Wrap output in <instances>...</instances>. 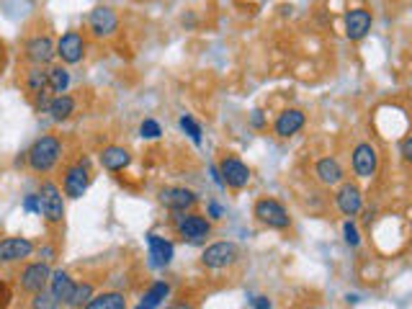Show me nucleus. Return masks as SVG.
<instances>
[{"label":"nucleus","instance_id":"nucleus-1","mask_svg":"<svg viewBox=\"0 0 412 309\" xmlns=\"http://www.w3.org/2000/svg\"><path fill=\"white\" fill-rule=\"evenodd\" d=\"M62 154V142L54 135H44L31 145V150L26 152L28 168L34 173H49V170L57 165Z\"/></svg>","mask_w":412,"mask_h":309},{"label":"nucleus","instance_id":"nucleus-2","mask_svg":"<svg viewBox=\"0 0 412 309\" xmlns=\"http://www.w3.org/2000/svg\"><path fill=\"white\" fill-rule=\"evenodd\" d=\"M173 224H176V232L181 240L191 242V245H199L206 237L211 235V222L199 211H173Z\"/></svg>","mask_w":412,"mask_h":309},{"label":"nucleus","instance_id":"nucleus-3","mask_svg":"<svg viewBox=\"0 0 412 309\" xmlns=\"http://www.w3.org/2000/svg\"><path fill=\"white\" fill-rule=\"evenodd\" d=\"M39 214L47 219L49 224H60L65 219V196H62V189L57 183L44 181L39 189Z\"/></svg>","mask_w":412,"mask_h":309},{"label":"nucleus","instance_id":"nucleus-4","mask_svg":"<svg viewBox=\"0 0 412 309\" xmlns=\"http://www.w3.org/2000/svg\"><path fill=\"white\" fill-rule=\"evenodd\" d=\"M88 186H90L88 160L73 162V165L65 170V181H62V191H65V196H70V199H80V196H85Z\"/></svg>","mask_w":412,"mask_h":309},{"label":"nucleus","instance_id":"nucleus-5","mask_svg":"<svg viewBox=\"0 0 412 309\" xmlns=\"http://www.w3.org/2000/svg\"><path fill=\"white\" fill-rule=\"evenodd\" d=\"M237 258H240V250H237L235 242H214V245H209V248L204 250L201 263L211 271H222L235 266Z\"/></svg>","mask_w":412,"mask_h":309},{"label":"nucleus","instance_id":"nucleus-6","mask_svg":"<svg viewBox=\"0 0 412 309\" xmlns=\"http://www.w3.org/2000/svg\"><path fill=\"white\" fill-rule=\"evenodd\" d=\"M255 216L258 222L270 229H286L291 224L289 211H286L284 204L276 201V199H260V201L255 204Z\"/></svg>","mask_w":412,"mask_h":309},{"label":"nucleus","instance_id":"nucleus-7","mask_svg":"<svg viewBox=\"0 0 412 309\" xmlns=\"http://www.w3.org/2000/svg\"><path fill=\"white\" fill-rule=\"evenodd\" d=\"M49 278H52V271H49V263H47V261L28 263L26 268L21 271V276H19L21 289L26 291V294H31V296L47 289Z\"/></svg>","mask_w":412,"mask_h":309},{"label":"nucleus","instance_id":"nucleus-8","mask_svg":"<svg viewBox=\"0 0 412 309\" xmlns=\"http://www.w3.org/2000/svg\"><path fill=\"white\" fill-rule=\"evenodd\" d=\"M376 168H379L376 147L369 145V142L356 145V150H353V170H356V175L364 178V181H369V178L376 175Z\"/></svg>","mask_w":412,"mask_h":309},{"label":"nucleus","instance_id":"nucleus-9","mask_svg":"<svg viewBox=\"0 0 412 309\" xmlns=\"http://www.w3.org/2000/svg\"><path fill=\"white\" fill-rule=\"evenodd\" d=\"M23 52H26V60L31 62V65L44 68V65H49V62L54 60V54H57V44H54L47 34L44 36L39 34V36H31V39L26 41Z\"/></svg>","mask_w":412,"mask_h":309},{"label":"nucleus","instance_id":"nucleus-10","mask_svg":"<svg viewBox=\"0 0 412 309\" xmlns=\"http://www.w3.org/2000/svg\"><path fill=\"white\" fill-rule=\"evenodd\" d=\"M160 204L168 206L170 211H189L199 204V196L191 189H183V186H168V189L160 191Z\"/></svg>","mask_w":412,"mask_h":309},{"label":"nucleus","instance_id":"nucleus-11","mask_svg":"<svg viewBox=\"0 0 412 309\" xmlns=\"http://www.w3.org/2000/svg\"><path fill=\"white\" fill-rule=\"evenodd\" d=\"M219 173H222L224 186H230V189H245L250 183V168L237 157H224L219 162Z\"/></svg>","mask_w":412,"mask_h":309},{"label":"nucleus","instance_id":"nucleus-12","mask_svg":"<svg viewBox=\"0 0 412 309\" xmlns=\"http://www.w3.org/2000/svg\"><path fill=\"white\" fill-rule=\"evenodd\" d=\"M85 54V39H83L80 31H68L62 34L57 41V57H60L65 65H78Z\"/></svg>","mask_w":412,"mask_h":309},{"label":"nucleus","instance_id":"nucleus-13","mask_svg":"<svg viewBox=\"0 0 412 309\" xmlns=\"http://www.w3.org/2000/svg\"><path fill=\"white\" fill-rule=\"evenodd\" d=\"M34 242L28 237H3L0 240V263H19L31 258Z\"/></svg>","mask_w":412,"mask_h":309},{"label":"nucleus","instance_id":"nucleus-14","mask_svg":"<svg viewBox=\"0 0 412 309\" xmlns=\"http://www.w3.org/2000/svg\"><path fill=\"white\" fill-rule=\"evenodd\" d=\"M88 28L93 31V36L103 39V36H111L116 34V28H119V16L106 6H98L90 11L88 16Z\"/></svg>","mask_w":412,"mask_h":309},{"label":"nucleus","instance_id":"nucleus-15","mask_svg":"<svg viewBox=\"0 0 412 309\" xmlns=\"http://www.w3.org/2000/svg\"><path fill=\"white\" fill-rule=\"evenodd\" d=\"M23 85H26V90L31 95H34L36 101H39V106L49 108L47 103V90H49V70L39 68V65H34L31 70H26V78H23Z\"/></svg>","mask_w":412,"mask_h":309},{"label":"nucleus","instance_id":"nucleus-16","mask_svg":"<svg viewBox=\"0 0 412 309\" xmlns=\"http://www.w3.org/2000/svg\"><path fill=\"white\" fill-rule=\"evenodd\" d=\"M335 204H338L340 214L356 216L361 211V206H364V194H361V189L356 183H343L338 189V194H335Z\"/></svg>","mask_w":412,"mask_h":309},{"label":"nucleus","instance_id":"nucleus-17","mask_svg":"<svg viewBox=\"0 0 412 309\" xmlns=\"http://www.w3.org/2000/svg\"><path fill=\"white\" fill-rule=\"evenodd\" d=\"M371 31V14L366 8H353L345 14V36L351 41L364 39Z\"/></svg>","mask_w":412,"mask_h":309},{"label":"nucleus","instance_id":"nucleus-18","mask_svg":"<svg viewBox=\"0 0 412 309\" xmlns=\"http://www.w3.org/2000/svg\"><path fill=\"white\" fill-rule=\"evenodd\" d=\"M147 245H149V258H152V266H157V268L170 266L173 253H176V250H173V242H168L165 237L155 235V232H149Z\"/></svg>","mask_w":412,"mask_h":309},{"label":"nucleus","instance_id":"nucleus-19","mask_svg":"<svg viewBox=\"0 0 412 309\" xmlns=\"http://www.w3.org/2000/svg\"><path fill=\"white\" fill-rule=\"evenodd\" d=\"M305 114L299 111V108H286V111H281L276 119V124H273V129H276L278 137H294L299 132V129L305 127Z\"/></svg>","mask_w":412,"mask_h":309},{"label":"nucleus","instance_id":"nucleus-20","mask_svg":"<svg viewBox=\"0 0 412 309\" xmlns=\"http://www.w3.org/2000/svg\"><path fill=\"white\" fill-rule=\"evenodd\" d=\"M75 286H78V283L70 278L68 271H54L52 278H49V291L57 296V302H60V304H68L70 302V296H73Z\"/></svg>","mask_w":412,"mask_h":309},{"label":"nucleus","instance_id":"nucleus-21","mask_svg":"<svg viewBox=\"0 0 412 309\" xmlns=\"http://www.w3.org/2000/svg\"><path fill=\"white\" fill-rule=\"evenodd\" d=\"M315 175H317V181L324 183V186H335V183L343 181V168H340V162L335 157H322V160L315 165Z\"/></svg>","mask_w":412,"mask_h":309},{"label":"nucleus","instance_id":"nucleus-22","mask_svg":"<svg viewBox=\"0 0 412 309\" xmlns=\"http://www.w3.org/2000/svg\"><path fill=\"white\" fill-rule=\"evenodd\" d=\"M129 162H132V154H129V150L116 147V145H111V147H106L101 152V165L106 170H111V173H119V170H124Z\"/></svg>","mask_w":412,"mask_h":309},{"label":"nucleus","instance_id":"nucleus-23","mask_svg":"<svg viewBox=\"0 0 412 309\" xmlns=\"http://www.w3.org/2000/svg\"><path fill=\"white\" fill-rule=\"evenodd\" d=\"M83 309H127V296L122 291H103V294H93L88 304Z\"/></svg>","mask_w":412,"mask_h":309},{"label":"nucleus","instance_id":"nucleus-24","mask_svg":"<svg viewBox=\"0 0 412 309\" xmlns=\"http://www.w3.org/2000/svg\"><path fill=\"white\" fill-rule=\"evenodd\" d=\"M75 98L73 95H68V93H60V95H54L52 101H49V114H52V119L54 121H65V119H70V116L75 114Z\"/></svg>","mask_w":412,"mask_h":309},{"label":"nucleus","instance_id":"nucleus-25","mask_svg":"<svg viewBox=\"0 0 412 309\" xmlns=\"http://www.w3.org/2000/svg\"><path fill=\"white\" fill-rule=\"evenodd\" d=\"M168 294H170V286L165 281H155L152 286H149L147 291H144V296H142V304H147V307H160L165 299H168Z\"/></svg>","mask_w":412,"mask_h":309},{"label":"nucleus","instance_id":"nucleus-26","mask_svg":"<svg viewBox=\"0 0 412 309\" xmlns=\"http://www.w3.org/2000/svg\"><path fill=\"white\" fill-rule=\"evenodd\" d=\"M70 85V73L68 68H62V65H54V68H49V90L52 93H65Z\"/></svg>","mask_w":412,"mask_h":309},{"label":"nucleus","instance_id":"nucleus-27","mask_svg":"<svg viewBox=\"0 0 412 309\" xmlns=\"http://www.w3.org/2000/svg\"><path fill=\"white\" fill-rule=\"evenodd\" d=\"M93 299V283H88V281H83V283H78L75 286V291H73V296H70V302L65 304V307H70V309H83L85 304Z\"/></svg>","mask_w":412,"mask_h":309},{"label":"nucleus","instance_id":"nucleus-28","mask_svg":"<svg viewBox=\"0 0 412 309\" xmlns=\"http://www.w3.org/2000/svg\"><path fill=\"white\" fill-rule=\"evenodd\" d=\"M31 309H60V302H57V296L52 294V291H39V294H34V299H31Z\"/></svg>","mask_w":412,"mask_h":309},{"label":"nucleus","instance_id":"nucleus-29","mask_svg":"<svg viewBox=\"0 0 412 309\" xmlns=\"http://www.w3.org/2000/svg\"><path fill=\"white\" fill-rule=\"evenodd\" d=\"M181 129L191 137V140H194V145H201V127H199L196 121L191 119L189 114L181 116Z\"/></svg>","mask_w":412,"mask_h":309},{"label":"nucleus","instance_id":"nucleus-30","mask_svg":"<svg viewBox=\"0 0 412 309\" xmlns=\"http://www.w3.org/2000/svg\"><path fill=\"white\" fill-rule=\"evenodd\" d=\"M343 235H345V242H348L351 248H356V245H359V242H361L359 227H356V224H353L351 219H348V222L343 224Z\"/></svg>","mask_w":412,"mask_h":309},{"label":"nucleus","instance_id":"nucleus-31","mask_svg":"<svg viewBox=\"0 0 412 309\" xmlns=\"http://www.w3.org/2000/svg\"><path fill=\"white\" fill-rule=\"evenodd\" d=\"M139 132H142V137H147V140H157V137H160V124L152 121V119H147V121H142Z\"/></svg>","mask_w":412,"mask_h":309},{"label":"nucleus","instance_id":"nucleus-32","mask_svg":"<svg viewBox=\"0 0 412 309\" xmlns=\"http://www.w3.org/2000/svg\"><path fill=\"white\" fill-rule=\"evenodd\" d=\"M23 206H26L28 211H41V209H39V196H34V194L26 196V201H23Z\"/></svg>","mask_w":412,"mask_h":309},{"label":"nucleus","instance_id":"nucleus-33","mask_svg":"<svg viewBox=\"0 0 412 309\" xmlns=\"http://www.w3.org/2000/svg\"><path fill=\"white\" fill-rule=\"evenodd\" d=\"M402 157H405L407 162H412V135L402 142Z\"/></svg>","mask_w":412,"mask_h":309},{"label":"nucleus","instance_id":"nucleus-34","mask_svg":"<svg viewBox=\"0 0 412 309\" xmlns=\"http://www.w3.org/2000/svg\"><path fill=\"white\" fill-rule=\"evenodd\" d=\"M253 307L255 309H270V299H265V296H255V299H253Z\"/></svg>","mask_w":412,"mask_h":309},{"label":"nucleus","instance_id":"nucleus-35","mask_svg":"<svg viewBox=\"0 0 412 309\" xmlns=\"http://www.w3.org/2000/svg\"><path fill=\"white\" fill-rule=\"evenodd\" d=\"M209 211H211V219H222V206H216V204H209Z\"/></svg>","mask_w":412,"mask_h":309},{"label":"nucleus","instance_id":"nucleus-36","mask_svg":"<svg viewBox=\"0 0 412 309\" xmlns=\"http://www.w3.org/2000/svg\"><path fill=\"white\" fill-rule=\"evenodd\" d=\"M253 127H263V111H253Z\"/></svg>","mask_w":412,"mask_h":309},{"label":"nucleus","instance_id":"nucleus-37","mask_svg":"<svg viewBox=\"0 0 412 309\" xmlns=\"http://www.w3.org/2000/svg\"><path fill=\"white\" fill-rule=\"evenodd\" d=\"M3 62H6V47H3V41H0V70H3Z\"/></svg>","mask_w":412,"mask_h":309},{"label":"nucleus","instance_id":"nucleus-38","mask_svg":"<svg viewBox=\"0 0 412 309\" xmlns=\"http://www.w3.org/2000/svg\"><path fill=\"white\" fill-rule=\"evenodd\" d=\"M168 309H194L191 304H186V302H181V304H173V307H168Z\"/></svg>","mask_w":412,"mask_h":309},{"label":"nucleus","instance_id":"nucleus-39","mask_svg":"<svg viewBox=\"0 0 412 309\" xmlns=\"http://www.w3.org/2000/svg\"><path fill=\"white\" fill-rule=\"evenodd\" d=\"M137 309H152V307H147V304H139V307H137Z\"/></svg>","mask_w":412,"mask_h":309}]
</instances>
